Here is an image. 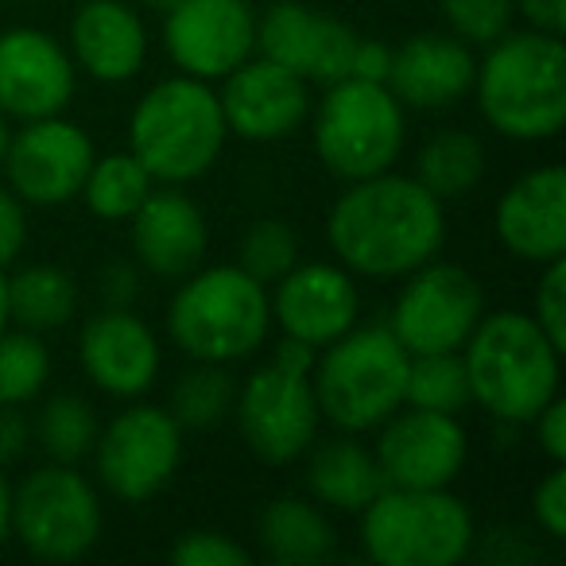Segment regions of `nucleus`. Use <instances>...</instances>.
Returning <instances> with one entry per match:
<instances>
[{"instance_id": "obj_40", "label": "nucleus", "mask_w": 566, "mask_h": 566, "mask_svg": "<svg viewBox=\"0 0 566 566\" xmlns=\"http://www.w3.org/2000/svg\"><path fill=\"white\" fill-rule=\"evenodd\" d=\"M527 427L535 431V447L543 450L547 462H566V400L563 396H555Z\"/></svg>"}, {"instance_id": "obj_4", "label": "nucleus", "mask_w": 566, "mask_h": 566, "mask_svg": "<svg viewBox=\"0 0 566 566\" xmlns=\"http://www.w3.org/2000/svg\"><path fill=\"white\" fill-rule=\"evenodd\" d=\"M229 140L218 90L190 74L159 78L128 113V151L164 187H187L221 159Z\"/></svg>"}, {"instance_id": "obj_42", "label": "nucleus", "mask_w": 566, "mask_h": 566, "mask_svg": "<svg viewBox=\"0 0 566 566\" xmlns=\"http://www.w3.org/2000/svg\"><path fill=\"white\" fill-rule=\"evenodd\" d=\"M388 66H392V48L380 40H357L354 48V63H349V78H365V82H385Z\"/></svg>"}, {"instance_id": "obj_45", "label": "nucleus", "mask_w": 566, "mask_h": 566, "mask_svg": "<svg viewBox=\"0 0 566 566\" xmlns=\"http://www.w3.org/2000/svg\"><path fill=\"white\" fill-rule=\"evenodd\" d=\"M102 292L109 307H128L140 295V275H136L133 264H109L102 272Z\"/></svg>"}, {"instance_id": "obj_20", "label": "nucleus", "mask_w": 566, "mask_h": 566, "mask_svg": "<svg viewBox=\"0 0 566 566\" xmlns=\"http://www.w3.org/2000/svg\"><path fill=\"white\" fill-rule=\"evenodd\" d=\"M78 361L90 385L113 400H140L164 365L159 338L133 307H105L78 334Z\"/></svg>"}, {"instance_id": "obj_11", "label": "nucleus", "mask_w": 566, "mask_h": 566, "mask_svg": "<svg viewBox=\"0 0 566 566\" xmlns=\"http://www.w3.org/2000/svg\"><path fill=\"white\" fill-rule=\"evenodd\" d=\"M485 315V287L462 264L427 260L403 275L388 331L408 354H458Z\"/></svg>"}, {"instance_id": "obj_34", "label": "nucleus", "mask_w": 566, "mask_h": 566, "mask_svg": "<svg viewBox=\"0 0 566 566\" xmlns=\"http://www.w3.org/2000/svg\"><path fill=\"white\" fill-rule=\"evenodd\" d=\"M300 264V233L280 218H260L244 229L241 249H237V268L252 275L256 283L272 287L280 275H287Z\"/></svg>"}, {"instance_id": "obj_39", "label": "nucleus", "mask_w": 566, "mask_h": 566, "mask_svg": "<svg viewBox=\"0 0 566 566\" xmlns=\"http://www.w3.org/2000/svg\"><path fill=\"white\" fill-rule=\"evenodd\" d=\"M24 241H28L24 202L9 187H0V268H9L24 252Z\"/></svg>"}, {"instance_id": "obj_10", "label": "nucleus", "mask_w": 566, "mask_h": 566, "mask_svg": "<svg viewBox=\"0 0 566 566\" xmlns=\"http://www.w3.org/2000/svg\"><path fill=\"white\" fill-rule=\"evenodd\" d=\"M105 527L97 485L66 462H48L12 489V539L43 563H74Z\"/></svg>"}, {"instance_id": "obj_13", "label": "nucleus", "mask_w": 566, "mask_h": 566, "mask_svg": "<svg viewBox=\"0 0 566 566\" xmlns=\"http://www.w3.org/2000/svg\"><path fill=\"white\" fill-rule=\"evenodd\" d=\"M94 156L97 148L86 128L55 113V117L24 120L9 136L0 171L9 175V190L24 206L55 210L78 198Z\"/></svg>"}, {"instance_id": "obj_24", "label": "nucleus", "mask_w": 566, "mask_h": 566, "mask_svg": "<svg viewBox=\"0 0 566 566\" xmlns=\"http://www.w3.org/2000/svg\"><path fill=\"white\" fill-rule=\"evenodd\" d=\"M74 66L102 86L133 82L148 63V28L128 0H82L66 35Z\"/></svg>"}, {"instance_id": "obj_28", "label": "nucleus", "mask_w": 566, "mask_h": 566, "mask_svg": "<svg viewBox=\"0 0 566 566\" xmlns=\"http://www.w3.org/2000/svg\"><path fill=\"white\" fill-rule=\"evenodd\" d=\"M485 167V144L478 136L465 133V128H442V133L427 136L423 148L416 151V175L411 179L431 190L439 202H454V198H465L470 190L481 187Z\"/></svg>"}, {"instance_id": "obj_46", "label": "nucleus", "mask_w": 566, "mask_h": 566, "mask_svg": "<svg viewBox=\"0 0 566 566\" xmlns=\"http://www.w3.org/2000/svg\"><path fill=\"white\" fill-rule=\"evenodd\" d=\"M9 535H12V485L4 478V470H0V547L9 543Z\"/></svg>"}, {"instance_id": "obj_36", "label": "nucleus", "mask_w": 566, "mask_h": 566, "mask_svg": "<svg viewBox=\"0 0 566 566\" xmlns=\"http://www.w3.org/2000/svg\"><path fill=\"white\" fill-rule=\"evenodd\" d=\"M539 280L532 292V311L527 315L539 323V331L566 354V260L555 256L539 264Z\"/></svg>"}, {"instance_id": "obj_49", "label": "nucleus", "mask_w": 566, "mask_h": 566, "mask_svg": "<svg viewBox=\"0 0 566 566\" xmlns=\"http://www.w3.org/2000/svg\"><path fill=\"white\" fill-rule=\"evenodd\" d=\"M9 136H12L9 117H4V113H0V164H4V148H9Z\"/></svg>"}, {"instance_id": "obj_31", "label": "nucleus", "mask_w": 566, "mask_h": 566, "mask_svg": "<svg viewBox=\"0 0 566 566\" xmlns=\"http://www.w3.org/2000/svg\"><path fill=\"white\" fill-rule=\"evenodd\" d=\"M233 400H237V380L229 377V365L195 361L171 385L167 411H171L182 431H210L226 416H233Z\"/></svg>"}, {"instance_id": "obj_48", "label": "nucleus", "mask_w": 566, "mask_h": 566, "mask_svg": "<svg viewBox=\"0 0 566 566\" xmlns=\"http://www.w3.org/2000/svg\"><path fill=\"white\" fill-rule=\"evenodd\" d=\"M9 326V300H4V268H0V331Z\"/></svg>"}, {"instance_id": "obj_35", "label": "nucleus", "mask_w": 566, "mask_h": 566, "mask_svg": "<svg viewBox=\"0 0 566 566\" xmlns=\"http://www.w3.org/2000/svg\"><path fill=\"white\" fill-rule=\"evenodd\" d=\"M439 17L454 40L485 51L516 24V4L512 0H439Z\"/></svg>"}, {"instance_id": "obj_22", "label": "nucleus", "mask_w": 566, "mask_h": 566, "mask_svg": "<svg viewBox=\"0 0 566 566\" xmlns=\"http://www.w3.org/2000/svg\"><path fill=\"white\" fill-rule=\"evenodd\" d=\"M496 241L524 264H547L566 256V171L543 164L509 182L493 206Z\"/></svg>"}, {"instance_id": "obj_32", "label": "nucleus", "mask_w": 566, "mask_h": 566, "mask_svg": "<svg viewBox=\"0 0 566 566\" xmlns=\"http://www.w3.org/2000/svg\"><path fill=\"white\" fill-rule=\"evenodd\" d=\"M51 380V349L43 334L32 331H0V408H24L40 400Z\"/></svg>"}, {"instance_id": "obj_26", "label": "nucleus", "mask_w": 566, "mask_h": 566, "mask_svg": "<svg viewBox=\"0 0 566 566\" xmlns=\"http://www.w3.org/2000/svg\"><path fill=\"white\" fill-rule=\"evenodd\" d=\"M256 543L275 566H318L334 555L338 535L311 496H275L256 520Z\"/></svg>"}, {"instance_id": "obj_38", "label": "nucleus", "mask_w": 566, "mask_h": 566, "mask_svg": "<svg viewBox=\"0 0 566 566\" xmlns=\"http://www.w3.org/2000/svg\"><path fill=\"white\" fill-rule=\"evenodd\" d=\"M532 516L547 539H566V462H551L532 493Z\"/></svg>"}, {"instance_id": "obj_41", "label": "nucleus", "mask_w": 566, "mask_h": 566, "mask_svg": "<svg viewBox=\"0 0 566 566\" xmlns=\"http://www.w3.org/2000/svg\"><path fill=\"white\" fill-rule=\"evenodd\" d=\"M478 555L485 558V563H496V566H516V563H532V558H539V551H535L532 543L516 532V527H496V532L485 535V543H481Z\"/></svg>"}, {"instance_id": "obj_16", "label": "nucleus", "mask_w": 566, "mask_h": 566, "mask_svg": "<svg viewBox=\"0 0 566 566\" xmlns=\"http://www.w3.org/2000/svg\"><path fill=\"white\" fill-rule=\"evenodd\" d=\"M164 48L179 74L221 82L256 55V12L249 0H179L164 12Z\"/></svg>"}, {"instance_id": "obj_2", "label": "nucleus", "mask_w": 566, "mask_h": 566, "mask_svg": "<svg viewBox=\"0 0 566 566\" xmlns=\"http://www.w3.org/2000/svg\"><path fill=\"white\" fill-rule=\"evenodd\" d=\"M473 97L493 133L516 144L555 140L566 125V48L563 35L509 28L485 48L473 74Z\"/></svg>"}, {"instance_id": "obj_37", "label": "nucleus", "mask_w": 566, "mask_h": 566, "mask_svg": "<svg viewBox=\"0 0 566 566\" xmlns=\"http://www.w3.org/2000/svg\"><path fill=\"white\" fill-rule=\"evenodd\" d=\"M175 566H249L252 551L241 547L233 535L213 532V527H195V532L179 535L171 547Z\"/></svg>"}, {"instance_id": "obj_9", "label": "nucleus", "mask_w": 566, "mask_h": 566, "mask_svg": "<svg viewBox=\"0 0 566 566\" xmlns=\"http://www.w3.org/2000/svg\"><path fill=\"white\" fill-rule=\"evenodd\" d=\"M323 102L311 105V144L334 179L357 182L392 171L408 144V109L385 82L342 78L323 86Z\"/></svg>"}, {"instance_id": "obj_6", "label": "nucleus", "mask_w": 566, "mask_h": 566, "mask_svg": "<svg viewBox=\"0 0 566 566\" xmlns=\"http://www.w3.org/2000/svg\"><path fill=\"white\" fill-rule=\"evenodd\" d=\"M411 354L396 342L388 326L346 331L315 354V400L326 423L346 434H369L403 408Z\"/></svg>"}, {"instance_id": "obj_14", "label": "nucleus", "mask_w": 566, "mask_h": 566, "mask_svg": "<svg viewBox=\"0 0 566 566\" xmlns=\"http://www.w3.org/2000/svg\"><path fill=\"white\" fill-rule=\"evenodd\" d=\"M373 454L385 473V485L450 489L470 458V434L458 416L403 403L377 427Z\"/></svg>"}, {"instance_id": "obj_29", "label": "nucleus", "mask_w": 566, "mask_h": 566, "mask_svg": "<svg viewBox=\"0 0 566 566\" xmlns=\"http://www.w3.org/2000/svg\"><path fill=\"white\" fill-rule=\"evenodd\" d=\"M156 179L148 175V167L133 156V151H109V156H94L82 182L78 198L86 202V210L102 221H128L140 202L151 195Z\"/></svg>"}, {"instance_id": "obj_15", "label": "nucleus", "mask_w": 566, "mask_h": 566, "mask_svg": "<svg viewBox=\"0 0 566 566\" xmlns=\"http://www.w3.org/2000/svg\"><path fill=\"white\" fill-rule=\"evenodd\" d=\"M268 303H272V326H280L283 338L311 346L315 354L361 323L357 280L338 260H307V264L300 260L292 272L272 283Z\"/></svg>"}, {"instance_id": "obj_19", "label": "nucleus", "mask_w": 566, "mask_h": 566, "mask_svg": "<svg viewBox=\"0 0 566 566\" xmlns=\"http://www.w3.org/2000/svg\"><path fill=\"white\" fill-rule=\"evenodd\" d=\"M78 66L63 40L43 28L0 32V113L9 120L55 117L74 102Z\"/></svg>"}, {"instance_id": "obj_5", "label": "nucleus", "mask_w": 566, "mask_h": 566, "mask_svg": "<svg viewBox=\"0 0 566 566\" xmlns=\"http://www.w3.org/2000/svg\"><path fill=\"white\" fill-rule=\"evenodd\" d=\"M272 331L268 287L237 264H202L182 275L167 303V334L190 361L233 365L252 357Z\"/></svg>"}, {"instance_id": "obj_3", "label": "nucleus", "mask_w": 566, "mask_h": 566, "mask_svg": "<svg viewBox=\"0 0 566 566\" xmlns=\"http://www.w3.org/2000/svg\"><path fill=\"white\" fill-rule=\"evenodd\" d=\"M458 354L470 403L504 427H527L563 385V349L527 311H485Z\"/></svg>"}, {"instance_id": "obj_25", "label": "nucleus", "mask_w": 566, "mask_h": 566, "mask_svg": "<svg viewBox=\"0 0 566 566\" xmlns=\"http://www.w3.org/2000/svg\"><path fill=\"white\" fill-rule=\"evenodd\" d=\"M303 458H307L303 485H307L311 501L323 504V509L354 512L357 516L385 489V473L377 465V454L365 442H357V434L342 431L338 439H315Z\"/></svg>"}, {"instance_id": "obj_27", "label": "nucleus", "mask_w": 566, "mask_h": 566, "mask_svg": "<svg viewBox=\"0 0 566 566\" xmlns=\"http://www.w3.org/2000/svg\"><path fill=\"white\" fill-rule=\"evenodd\" d=\"M4 300L9 323L32 334L63 331L78 311V283L71 272L55 264H28L4 275Z\"/></svg>"}, {"instance_id": "obj_23", "label": "nucleus", "mask_w": 566, "mask_h": 566, "mask_svg": "<svg viewBox=\"0 0 566 566\" xmlns=\"http://www.w3.org/2000/svg\"><path fill=\"white\" fill-rule=\"evenodd\" d=\"M478 74V51L450 32H419L392 48L385 86L411 113H439L465 102Z\"/></svg>"}, {"instance_id": "obj_8", "label": "nucleus", "mask_w": 566, "mask_h": 566, "mask_svg": "<svg viewBox=\"0 0 566 566\" xmlns=\"http://www.w3.org/2000/svg\"><path fill=\"white\" fill-rule=\"evenodd\" d=\"M311 369H315V349L283 338L280 349L237 385V431L260 462L292 465L318 439L323 411L315 400Z\"/></svg>"}, {"instance_id": "obj_33", "label": "nucleus", "mask_w": 566, "mask_h": 566, "mask_svg": "<svg viewBox=\"0 0 566 566\" xmlns=\"http://www.w3.org/2000/svg\"><path fill=\"white\" fill-rule=\"evenodd\" d=\"M403 403L458 416L470 403V380H465L462 354H411Z\"/></svg>"}, {"instance_id": "obj_21", "label": "nucleus", "mask_w": 566, "mask_h": 566, "mask_svg": "<svg viewBox=\"0 0 566 566\" xmlns=\"http://www.w3.org/2000/svg\"><path fill=\"white\" fill-rule=\"evenodd\" d=\"M128 241H133V260L144 272L156 280H182L206 264L210 226L202 206L182 195V187L156 182L140 210L128 218Z\"/></svg>"}, {"instance_id": "obj_18", "label": "nucleus", "mask_w": 566, "mask_h": 566, "mask_svg": "<svg viewBox=\"0 0 566 566\" xmlns=\"http://www.w3.org/2000/svg\"><path fill=\"white\" fill-rule=\"evenodd\" d=\"M221 117L229 136L249 144H275L300 133L311 117V82L264 55L244 59L237 71L221 78L218 90Z\"/></svg>"}, {"instance_id": "obj_44", "label": "nucleus", "mask_w": 566, "mask_h": 566, "mask_svg": "<svg viewBox=\"0 0 566 566\" xmlns=\"http://www.w3.org/2000/svg\"><path fill=\"white\" fill-rule=\"evenodd\" d=\"M516 4V17H524L527 28H539V32H566V0H512Z\"/></svg>"}, {"instance_id": "obj_1", "label": "nucleus", "mask_w": 566, "mask_h": 566, "mask_svg": "<svg viewBox=\"0 0 566 566\" xmlns=\"http://www.w3.org/2000/svg\"><path fill=\"white\" fill-rule=\"evenodd\" d=\"M326 244L346 272L403 280L447 244V202L396 167L346 182L326 213Z\"/></svg>"}, {"instance_id": "obj_30", "label": "nucleus", "mask_w": 566, "mask_h": 566, "mask_svg": "<svg viewBox=\"0 0 566 566\" xmlns=\"http://www.w3.org/2000/svg\"><path fill=\"white\" fill-rule=\"evenodd\" d=\"M97 431H102V419H97L94 403L78 392H59L35 416V442L48 454V462H66L78 465L82 458L94 454Z\"/></svg>"}, {"instance_id": "obj_17", "label": "nucleus", "mask_w": 566, "mask_h": 566, "mask_svg": "<svg viewBox=\"0 0 566 566\" xmlns=\"http://www.w3.org/2000/svg\"><path fill=\"white\" fill-rule=\"evenodd\" d=\"M357 40L361 35L346 20L315 12L303 0H275L256 17V55L287 66L311 86L349 78Z\"/></svg>"}, {"instance_id": "obj_43", "label": "nucleus", "mask_w": 566, "mask_h": 566, "mask_svg": "<svg viewBox=\"0 0 566 566\" xmlns=\"http://www.w3.org/2000/svg\"><path fill=\"white\" fill-rule=\"evenodd\" d=\"M32 442V427H28L20 408H0V470L12 465Z\"/></svg>"}, {"instance_id": "obj_12", "label": "nucleus", "mask_w": 566, "mask_h": 566, "mask_svg": "<svg viewBox=\"0 0 566 566\" xmlns=\"http://www.w3.org/2000/svg\"><path fill=\"white\" fill-rule=\"evenodd\" d=\"M94 470L109 496L144 504L171 485L182 462V427L156 403H128L97 431Z\"/></svg>"}, {"instance_id": "obj_7", "label": "nucleus", "mask_w": 566, "mask_h": 566, "mask_svg": "<svg viewBox=\"0 0 566 566\" xmlns=\"http://www.w3.org/2000/svg\"><path fill=\"white\" fill-rule=\"evenodd\" d=\"M357 516L365 558L380 566H458L478 547L473 512L450 489L385 485Z\"/></svg>"}, {"instance_id": "obj_47", "label": "nucleus", "mask_w": 566, "mask_h": 566, "mask_svg": "<svg viewBox=\"0 0 566 566\" xmlns=\"http://www.w3.org/2000/svg\"><path fill=\"white\" fill-rule=\"evenodd\" d=\"M179 0H136V9H148V12H156V17H164V12H171Z\"/></svg>"}]
</instances>
